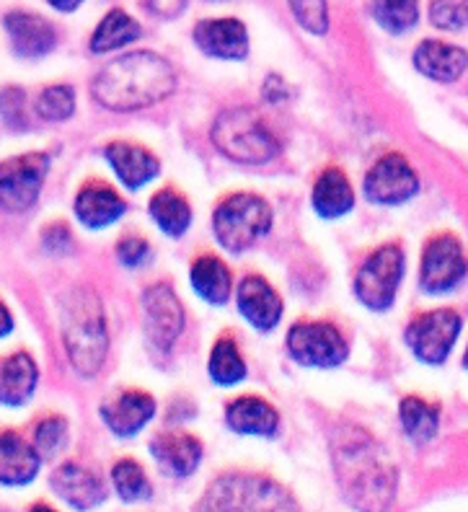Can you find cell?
Wrapping results in <instances>:
<instances>
[{"mask_svg":"<svg viewBox=\"0 0 468 512\" xmlns=\"http://www.w3.org/2000/svg\"><path fill=\"white\" fill-rule=\"evenodd\" d=\"M200 507L210 510H290L295 500L280 484L264 476H223L207 489Z\"/></svg>","mask_w":468,"mask_h":512,"instance_id":"5b68a950","label":"cell"},{"mask_svg":"<svg viewBox=\"0 0 468 512\" xmlns=\"http://www.w3.org/2000/svg\"><path fill=\"white\" fill-rule=\"evenodd\" d=\"M112 481L125 502H140L150 497V481L138 461H119L112 471Z\"/></svg>","mask_w":468,"mask_h":512,"instance_id":"d6a6232c","label":"cell"},{"mask_svg":"<svg viewBox=\"0 0 468 512\" xmlns=\"http://www.w3.org/2000/svg\"><path fill=\"white\" fill-rule=\"evenodd\" d=\"M194 42L205 55L218 60H244L249 55V34L236 19L200 21L194 29Z\"/></svg>","mask_w":468,"mask_h":512,"instance_id":"5bb4252c","label":"cell"},{"mask_svg":"<svg viewBox=\"0 0 468 512\" xmlns=\"http://www.w3.org/2000/svg\"><path fill=\"white\" fill-rule=\"evenodd\" d=\"M189 277H192V285L197 290V295L205 298L207 303L223 306L231 298V269L225 267L220 259H215V256H202V259H197Z\"/></svg>","mask_w":468,"mask_h":512,"instance_id":"4316f807","label":"cell"},{"mask_svg":"<svg viewBox=\"0 0 468 512\" xmlns=\"http://www.w3.org/2000/svg\"><path fill=\"white\" fill-rule=\"evenodd\" d=\"M213 143L236 163L259 166L280 153V143L254 109L238 107L220 114L213 125Z\"/></svg>","mask_w":468,"mask_h":512,"instance_id":"3957f363","label":"cell"},{"mask_svg":"<svg viewBox=\"0 0 468 512\" xmlns=\"http://www.w3.org/2000/svg\"><path fill=\"white\" fill-rule=\"evenodd\" d=\"M37 365L26 352L11 355L0 363V404L3 406H21L32 399L37 388Z\"/></svg>","mask_w":468,"mask_h":512,"instance_id":"d4e9b609","label":"cell"},{"mask_svg":"<svg viewBox=\"0 0 468 512\" xmlns=\"http://www.w3.org/2000/svg\"><path fill=\"white\" fill-rule=\"evenodd\" d=\"M466 254L456 236H435L422 254V272L419 285L430 295H443L456 288L466 277Z\"/></svg>","mask_w":468,"mask_h":512,"instance_id":"30bf717a","label":"cell"},{"mask_svg":"<svg viewBox=\"0 0 468 512\" xmlns=\"http://www.w3.org/2000/svg\"><path fill=\"white\" fill-rule=\"evenodd\" d=\"M39 458L37 448L19 438L16 432L0 435V484L6 487H26L32 484L39 474Z\"/></svg>","mask_w":468,"mask_h":512,"instance_id":"ffe728a7","label":"cell"},{"mask_svg":"<svg viewBox=\"0 0 468 512\" xmlns=\"http://www.w3.org/2000/svg\"><path fill=\"white\" fill-rule=\"evenodd\" d=\"M430 21L437 29L458 32L468 24V0H432Z\"/></svg>","mask_w":468,"mask_h":512,"instance_id":"8d00e7d4","label":"cell"},{"mask_svg":"<svg viewBox=\"0 0 468 512\" xmlns=\"http://www.w3.org/2000/svg\"><path fill=\"white\" fill-rule=\"evenodd\" d=\"M225 422L238 435H256V438H272L280 427V417H277L275 409L256 396H244V399L228 404Z\"/></svg>","mask_w":468,"mask_h":512,"instance_id":"7402d4cb","label":"cell"},{"mask_svg":"<svg viewBox=\"0 0 468 512\" xmlns=\"http://www.w3.org/2000/svg\"><path fill=\"white\" fill-rule=\"evenodd\" d=\"M75 112V91L70 86L44 88L37 99V114L47 122H65Z\"/></svg>","mask_w":468,"mask_h":512,"instance_id":"836d02e7","label":"cell"},{"mask_svg":"<svg viewBox=\"0 0 468 512\" xmlns=\"http://www.w3.org/2000/svg\"><path fill=\"white\" fill-rule=\"evenodd\" d=\"M117 256H119V262L127 264V267H138V264L145 262V256H148V244H145L143 238L127 236L119 241Z\"/></svg>","mask_w":468,"mask_h":512,"instance_id":"f35d334b","label":"cell"},{"mask_svg":"<svg viewBox=\"0 0 468 512\" xmlns=\"http://www.w3.org/2000/svg\"><path fill=\"white\" fill-rule=\"evenodd\" d=\"M148 6L163 16V19H169V16H179L187 6V0H148Z\"/></svg>","mask_w":468,"mask_h":512,"instance_id":"ab89813d","label":"cell"},{"mask_svg":"<svg viewBox=\"0 0 468 512\" xmlns=\"http://www.w3.org/2000/svg\"><path fill=\"white\" fill-rule=\"evenodd\" d=\"M290 11L298 24L311 34H326L329 29V8L326 0H288Z\"/></svg>","mask_w":468,"mask_h":512,"instance_id":"d590c367","label":"cell"},{"mask_svg":"<svg viewBox=\"0 0 468 512\" xmlns=\"http://www.w3.org/2000/svg\"><path fill=\"white\" fill-rule=\"evenodd\" d=\"M150 450L158 466L171 476L194 474L202 461V443L187 432H163L150 443Z\"/></svg>","mask_w":468,"mask_h":512,"instance_id":"ac0fdd59","label":"cell"},{"mask_svg":"<svg viewBox=\"0 0 468 512\" xmlns=\"http://www.w3.org/2000/svg\"><path fill=\"white\" fill-rule=\"evenodd\" d=\"M215 236L228 251H246L272 228V207L256 194H233L215 210Z\"/></svg>","mask_w":468,"mask_h":512,"instance_id":"277c9868","label":"cell"},{"mask_svg":"<svg viewBox=\"0 0 468 512\" xmlns=\"http://www.w3.org/2000/svg\"><path fill=\"white\" fill-rule=\"evenodd\" d=\"M176 86L174 68L153 52L117 57L91 83L94 99L114 112H132L158 104Z\"/></svg>","mask_w":468,"mask_h":512,"instance_id":"6da1fadb","label":"cell"},{"mask_svg":"<svg viewBox=\"0 0 468 512\" xmlns=\"http://www.w3.org/2000/svg\"><path fill=\"white\" fill-rule=\"evenodd\" d=\"M238 311L259 331L275 329L282 316V300L262 277H246L238 285Z\"/></svg>","mask_w":468,"mask_h":512,"instance_id":"2e32d148","label":"cell"},{"mask_svg":"<svg viewBox=\"0 0 468 512\" xmlns=\"http://www.w3.org/2000/svg\"><path fill=\"white\" fill-rule=\"evenodd\" d=\"M6 32L11 37L13 52L21 57H44L55 50L57 32L47 19L29 11H11L6 16Z\"/></svg>","mask_w":468,"mask_h":512,"instance_id":"9a60e30c","label":"cell"},{"mask_svg":"<svg viewBox=\"0 0 468 512\" xmlns=\"http://www.w3.org/2000/svg\"><path fill=\"white\" fill-rule=\"evenodd\" d=\"M145 334L158 350H171L184 329V311L169 285H153L143 295Z\"/></svg>","mask_w":468,"mask_h":512,"instance_id":"7c38bea8","label":"cell"},{"mask_svg":"<svg viewBox=\"0 0 468 512\" xmlns=\"http://www.w3.org/2000/svg\"><path fill=\"white\" fill-rule=\"evenodd\" d=\"M404 277V251L396 244H388L368 256L355 277V295L370 311H388L394 306Z\"/></svg>","mask_w":468,"mask_h":512,"instance_id":"8992f818","label":"cell"},{"mask_svg":"<svg viewBox=\"0 0 468 512\" xmlns=\"http://www.w3.org/2000/svg\"><path fill=\"white\" fill-rule=\"evenodd\" d=\"M288 352L306 368H337L347 360L350 347L342 331L331 324H298L288 334Z\"/></svg>","mask_w":468,"mask_h":512,"instance_id":"9c48e42d","label":"cell"},{"mask_svg":"<svg viewBox=\"0 0 468 512\" xmlns=\"http://www.w3.org/2000/svg\"><path fill=\"white\" fill-rule=\"evenodd\" d=\"M461 326V316L450 308L422 313L406 329V344L419 363L443 365L461 334Z\"/></svg>","mask_w":468,"mask_h":512,"instance_id":"ba28073f","label":"cell"},{"mask_svg":"<svg viewBox=\"0 0 468 512\" xmlns=\"http://www.w3.org/2000/svg\"><path fill=\"white\" fill-rule=\"evenodd\" d=\"M373 19L391 34H404L419 21V0H373Z\"/></svg>","mask_w":468,"mask_h":512,"instance_id":"1f68e13d","label":"cell"},{"mask_svg":"<svg viewBox=\"0 0 468 512\" xmlns=\"http://www.w3.org/2000/svg\"><path fill=\"white\" fill-rule=\"evenodd\" d=\"M52 487L75 510H91V507L101 505L104 497H107V489H104L99 476L78 466V463L60 466L52 474Z\"/></svg>","mask_w":468,"mask_h":512,"instance_id":"e0dca14e","label":"cell"},{"mask_svg":"<svg viewBox=\"0 0 468 512\" xmlns=\"http://www.w3.org/2000/svg\"><path fill=\"white\" fill-rule=\"evenodd\" d=\"M150 215L156 220V225L161 228L166 236H184L192 223V207L187 205V200L181 197V194L171 192V189H163L158 192L148 205Z\"/></svg>","mask_w":468,"mask_h":512,"instance_id":"f546056e","label":"cell"},{"mask_svg":"<svg viewBox=\"0 0 468 512\" xmlns=\"http://www.w3.org/2000/svg\"><path fill=\"white\" fill-rule=\"evenodd\" d=\"M125 210V200L104 184H88L75 200V215L88 228H107V225L117 223Z\"/></svg>","mask_w":468,"mask_h":512,"instance_id":"cb8c5ba5","label":"cell"},{"mask_svg":"<svg viewBox=\"0 0 468 512\" xmlns=\"http://www.w3.org/2000/svg\"><path fill=\"white\" fill-rule=\"evenodd\" d=\"M414 68L425 75V78H430V81L453 83L466 73L468 55L461 47L427 39V42L419 44L417 52H414Z\"/></svg>","mask_w":468,"mask_h":512,"instance_id":"d6986e66","label":"cell"},{"mask_svg":"<svg viewBox=\"0 0 468 512\" xmlns=\"http://www.w3.org/2000/svg\"><path fill=\"white\" fill-rule=\"evenodd\" d=\"M140 37V24L135 19H130L125 11H109V16H104L99 26H96L94 37H91V52L96 55H104V52H114L119 47H127L130 42Z\"/></svg>","mask_w":468,"mask_h":512,"instance_id":"f1b7e54d","label":"cell"},{"mask_svg":"<svg viewBox=\"0 0 468 512\" xmlns=\"http://www.w3.org/2000/svg\"><path fill=\"white\" fill-rule=\"evenodd\" d=\"M11 331H13V316H11V311H8V308L0 303V339L8 337Z\"/></svg>","mask_w":468,"mask_h":512,"instance_id":"60d3db41","label":"cell"},{"mask_svg":"<svg viewBox=\"0 0 468 512\" xmlns=\"http://www.w3.org/2000/svg\"><path fill=\"white\" fill-rule=\"evenodd\" d=\"M153 414H156V401H153V396L143 394V391H127L117 401L101 409L104 422L119 438H130V435L143 430L153 419Z\"/></svg>","mask_w":468,"mask_h":512,"instance_id":"44dd1931","label":"cell"},{"mask_svg":"<svg viewBox=\"0 0 468 512\" xmlns=\"http://www.w3.org/2000/svg\"><path fill=\"white\" fill-rule=\"evenodd\" d=\"M355 207V192L344 171L326 169L313 187V210L326 220L342 218Z\"/></svg>","mask_w":468,"mask_h":512,"instance_id":"484cf974","label":"cell"},{"mask_svg":"<svg viewBox=\"0 0 468 512\" xmlns=\"http://www.w3.org/2000/svg\"><path fill=\"white\" fill-rule=\"evenodd\" d=\"M50 171V156L26 153L0 163V207L8 213H24L37 202L44 176Z\"/></svg>","mask_w":468,"mask_h":512,"instance_id":"52a82bcc","label":"cell"},{"mask_svg":"<svg viewBox=\"0 0 468 512\" xmlns=\"http://www.w3.org/2000/svg\"><path fill=\"white\" fill-rule=\"evenodd\" d=\"M107 161L112 163L114 174L119 176V182L130 189H140L148 184L150 179L158 176V158L150 150L140 148V145L130 143H112L107 145Z\"/></svg>","mask_w":468,"mask_h":512,"instance_id":"603a6c76","label":"cell"},{"mask_svg":"<svg viewBox=\"0 0 468 512\" xmlns=\"http://www.w3.org/2000/svg\"><path fill=\"white\" fill-rule=\"evenodd\" d=\"M52 8H57V11H63V13H70L75 11V8L81 6L83 0H47Z\"/></svg>","mask_w":468,"mask_h":512,"instance_id":"b9f144b4","label":"cell"},{"mask_svg":"<svg viewBox=\"0 0 468 512\" xmlns=\"http://www.w3.org/2000/svg\"><path fill=\"white\" fill-rule=\"evenodd\" d=\"M401 427H404L406 438L417 445L430 443L437 435V425H440V409L427 404L419 396H406L399 406Z\"/></svg>","mask_w":468,"mask_h":512,"instance_id":"83f0119b","label":"cell"},{"mask_svg":"<svg viewBox=\"0 0 468 512\" xmlns=\"http://www.w3.org/2000/svg\"><path fill=\"white\" fill-rule=\"evenodd\" d=\"M65 347L70 363L81 375H96L109 350L107 324L101 303L91 290L73 293L65 306Z\"/></svg>","mask_w":468,"mask_h":512,"instance_id":"7a4b0ae2","label":"cell"},{"mask_svg":"<svg viewBox=\"0 0 468 512\" xmlns=\"http://www.w3.org/2000/svg\"><path fill=\"white\" fill-rule=\"evenodd\" d=\"M463 365H466V370H468V350H466V355H463Z\"/></svg>","mask_w":468,"mask_h":512,"instance_id":"7bdbcfd3","label":"cell"},{"mask_svg":"<svg viewBox=\"0 0 468 512\" xmlns=\"http://www.w3.org/2000/svg\"><path fill=\"white\" fill-rule=\"evenodd\" d=\"M65 443H68V422L63 417H47L37 427L34 448L39 458H55L65 448Z\"/></svg>","mask_w":468,"mask_h":512,"instance_id":"e575fe53","label":"cell"},{"mask_svg":"<svg viewBox=\"0 0 468 512\" xmlns=\"http://www.w3.org/2000/svg\"><path fill=\"white\" fill-rule=\"evenodd\" d=\"M210 378L218 386H236L246 378V363L241 352H238L236 342L231 339H220L215 344L213 355H210Z\"/></svg>","mask_w":468,"mask_h":512,"instance_id":"4dcf8cb0","label":"cell"},{"mask_svg":"<svg viewBox=\"0 0 468 512\" xmlns=\"http://www.w3.org/2000/svg\"><path fill=\"white\" fill-rule=\"evenodd\" d=\"M0 117L11 130H26L29 119H26V96L21 88H6L0 91Z\"/></svg>","mask_w":468,"mask_h":512,"instance_id":"74e56055","label":"cell"},{"mask_svg":"<svg viewBox=\"0 0 468 512\" xmlns=\"http://www.w3.org/2000/svg\"><path fill=\"white\" fill-rule=\"evenodd\" d=\"M419 192V179L404 156H383L365 176V194L375 205H404Z\"/></svg>","mask_w":468,"mask_h":512,"instance_id":"8fae6325","label":"cell"},{"mask_svg":"<svg viewBox=\"0 0 468 512\" xmlns=\"http://www.w3.org/2000/svg\"><path fill=\"white\" fill-rule=\"evenodd\" d=\"M339 471H350L352 479L347 481V489H355V492L362 494H373V505H383V502L378 500V492H381V489L386 494H391L396 487L394 471H391V466L381 463V456H378V450H375V445L370 443V440L368 445H357V448L347 450V458L339 461ZM362 494L360 500H357V505H362Z\"/></svg>","mask_w":468,"mask_h":512,"instance_id":"4fadbf2b","label":"cell"}]
</instances>
